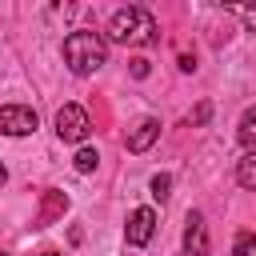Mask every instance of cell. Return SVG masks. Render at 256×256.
<instances>
[{
  "instance_id": "20",
  "label": "cell",
  "mask_w": 256,
  "mask_h": 256,
  "mask_svg": "<svg viewBox=\"0 0 256 256\" xmlns=\"http://www.w3.org/2000/svg\"><path fill=\"white\" fill-rule=\"evenodd\" d=\"M0 256H8V252H0Z\"/></svg>"
},
{
  "instance_id": "13",
  "label": "cell",
  "mask_w": 256,
  "mask_h": 256,
  "mask_svg": "<svg viewBox=\"0 0 256 256\" xmlns=\"http://www.w3.org/2000/svg\"><path fill=\"white\" fill-rule=\"evenodd\" d=\"M72 164H76V172H96V164H100V156H96V148H80Z\"/></svg>"
},
{
  "instance_id": "16",
  "label": "cell",
  "mask_w": 256,
  "mask_h": 256,
  "mask_svg": "<svg viewBox=\"0 0 256 256\" xmlns=\"http://www.w3.org/2000/svg\"><path fill=\"white\" fill-rule=\"evenodd\" d=\"M180 72H196V56L184 52V56H180Z\"/></svg>"
},
{
  "instance_id": "18",
  "label": "cell",
  "mask_w": 256,
  "mask_h": 256,
  "mask_svg": "<svg viewBox=\"0 0 256 256\" xmlns=\"http://www.w3.org/2000/svg\"><path fill=\"white\" fill-rule=\"evenodd\" d=\"M4 180H8V168H4V164H0V188H4Z\"/></svg>"
},
{
  "instance_id": "9",
  "label": "cell",
  "mask_w": 256,
  "mask_h": 256,
  "mask_svg": "<svg viewBox=\"0 0 256 256\" xmlns=\"http://www.w3.org/2000/svg\"><path fill=\"white\" fill-rule=\"evenodd\" d=\"M236 140H240L248 152H256V104L244 108V116H240V124H236Z\"/></svg>"
},
{
  "instance_id": "1",
  "label": "cell",
  "mask_w": 256,
  "mask_h": 256,
  "mask_svg": "<svg viewBox=\"0 0 256 256\" xmlns=\"http://www.w3.org/2000/svg\"><path fill=\"white\" fill-rule=\"evenodd\" d=\"M64 64L76 72V76H92L108 64V36L92 32V28H76L64 36Z\"/></svg>"
},
{
  "instance_id": "4",
  "label": "cell",
  "mask_w": 256,
  "mask_h": 256,
  "mask_svg": "<svg viewBox=\"0 0 256 256\" xmlns=\"http://www.w3.org/2000/svg\"><path fill=\"white\" fill-rule=\"evenodd\" d=\"M36 128H40L36 108H28V104H4L0 108V132L4 136H32Z\"/></svg>"
},
{
  "instance_id": "21",
  "label": "cell",
  "mask_w": 256,
  "mask_h": 256,
  "mask_svg": "<svg viewBox=\"0 0 256 256\" xmlns=\"http://www.w3.org/2000/svg\"><path fill=\"white\" fill-rule=\"evenodd\" d=\"M180 256H184V252H180Z\"/></svg>"
},
{
  "instance_id": "6",
  "label": "cell",
  "mask_w": 256,
  "mask_h": 256,
  "mask_svg": "<svg viewBox=\"0 0 256 256\" xmlns=\"http://www.w3.org/2000/svg\"><path fill=\"white\" fill-rule=\"evenodd\" d=\"M152 232H156V212H152V208H136V212L128 216L124 240H128V248H144V244L152 240Z\"/></svg>"
},
{
  "instance_id": "12",
  "label": "cell",
  "mask_w": 256,
  "mask_h": 256,
  "mask_svg": "<svg viewBox=\"0 0 256 256\" xmlns=\"http://www.w3.org/2000/svg\"><path fill=\"white\" fill-rule=\"evenodd\" d=\"M232 256H256V232H240L232 240Z\"/></svg>"
},
{
  "instance_id": "3",
  "label": "cell",
  "mask_w": 256,
  "mask_h": 256,
  "mask_svg": "<svg viewBox=\"0 0 256 256\" xmlns=\"http://www.w3.org/2000/svg\"><path fill=\"white\" fill-rule=\"evenodd\" d=\"M88 132H92V120H88V112H84L80 104H64V108L56 112V136H60V140L84 144Z\"/></svg>"
},
{
  "instance_id": "5",
  "label": "cell",
  "mask_w": 256,
  "mask_h": 256,
  "mask_svg": "<svg viewBox=\"0 0 256 256\" xmlns=\"http://www.w3.org/2000/svg\"><path fill=\"white\" fill-rule=\"evenodd\" d=\"M212 252V240H208V224L200 212H188L184 216V256H208Z\"/></svg>"
},
{
  "instance_id": "19",
  "label": "cell",
  "mask_w": 256,
  "mask_h": 256,
  "mask_svg": "<svg viewBox=\"0 0 256 256\" xmlns=\"http://www.w3.org/2000/svg\"><path fill=\"white\" fill-rule=\"evenodd\" d=\"M40 256H60V252H56V248H48V252H40Z\"/></svg>"
},
{
  "instance_id": "17",
  "label": "cell",
  "mask_w": 256,
  "mask_h": 256,
  "mask_svg": "<svg viewBox=\"0 0 256 256\" xmlns=\"http://www.w3.org/2000/svg\"><path fill=\"white\" fill-rule=\"evenodd\" d=\"M132 72L136 76H148V60H132Z\"/></svg>"
},
{
  "instance_id": "15",
  "label": "cell",
  "mask_w": 256,
  "mask_h": 256,
  "mask_svg": "<svg viewBox=\"0 0 256 256\" xmlns=\"http://www.w3.org/2000/svg\"><path fill=\"white\" fill-rule=\"evenodd\" d=\"M208 116H212V104L204 100V104H196V112H192V124H208Z\"/></svg>"
},
{
  "instance_id": "10",
  "label": "cell",
  "mask_w": 256,
  "mask_h": 256,
  "mask_svg": "<svg viewBox=\"0 0 256 256\" xmlns=\"http://www.w3.org/2000/svg\"><path fill=\"white\" fill-rule=\"evenodd\" d=\"M236 184L248 188V192H256V152H244V156H240V164H236Z\"/></svg>"
},
{
  "instance_id": "7",
  "label": "cell",
  "mask_w": 256,
  "mask_h": 256,
  "mask_svg": "<svg viewBox=\"0 0 256 256\" xmlns=\"http://www.w3.org/2000/svg\"><path fill=\"white\" fill-rule=\"evenodd\" d=\"M156 140H160V120H156V116H140V120L128 128V136H124L128 152H148Z\"/></svg>"
},
{
  "instance_id": "14",
  "label": "cell",
  "mask_w": 256,
  "mask_h": 256,
  "mask_svg": "<svg viewBox=\"0 0 256 256\" xmlns=\"http://www.w3.org/2000/svg\"><path fill=\"white\" fill-rule=\"evenodd\" d=\"M228 12H236V16L244 20V28L256 32V4H228Z\"/></svg>"
},
{
  "instance_id": "11",
  "label": "cell",
  "mask_w": 256,
  "mask_h": 256,
  "mask_svg": "<svg viewBox=\"0 0 256 256\" xmlns=\"http://www.w3.org/2000/svg\"><path fill=\"white\" fill-rule=\"evenodd\" d=\"M148 192H152V200H160V204H164V200L172 196V176H168V172H156V176H152V184H148Z\"/></svg>"
},
{
  "instance_id": "2",
  "label": "cell",
  "mask_w": 256,
  "mask_h": 256,
  "mask_svg": "<svg viewBox=\"0 0 256 256\" xmlns=\"http://www.w3.org/2000/svg\"><path fill=\"white\" fill-rule=\"evenodd\" d=\"M156 32H160V28H156L152 12L140 8V4H128V8L112 12V20H108V44L148 48V44H156Z\"/></svg>"
},
{
  "instance_id": "8",
  "label": "cell",
  "mask_w": 256,
  "mask_h": 256,
  "mask_svg": "<svg viewBox=\"0 0 256 256\" xmlns=\"http://www.w3.org/2000/svg\"><path fill=\"white\" fill-rule=\"evenodd\" d=\"M68 212V196L60 192V188H44V212H40V224H48V220H56V216H64Z\"/></svg>"
}]
</instances>
